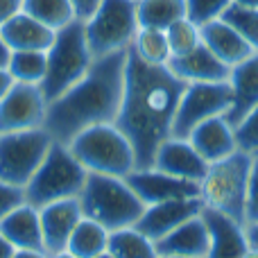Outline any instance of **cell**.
Masks as SVG:
<instances>
[{"label":"cell","mask_w":258,"mask_h":258,"mask_svg":"<svg viewBox=\"0 0 258 258\" xmlns=\"http://www.w3.org/2000/svg\"><path fill=\"white\" fill-rule=\"evenodd\" d=\"M188 141L195 145V150L200 152L206 163L222 161L238 150L236 127L224 116H215V118H209V120L200 122V125L190 132Z\"/></svg>","instance_id":"cell-17"},{"label":"cell","mask_w":258,"mask_h":258,"mask_svg":"<svg viewBox=\"0 0 258 258\" xmlns=\"http://www.w3.org/2000/svg\"><path fill=\"white\" fill-rule=\"evenodd\" d=\"M231 3L233 0H186V16L202 27L211 21L222 18L224 9Z\"/></svg>","instance_id":"cell-32"},{"label":"cell","mask_w":258,"mask_h":258,"mask_svg":"<svg viewBox=\"0 0 258 258\" xmlns=\"http://www.w3.org/2000/svg\"><path fill=\"white\" fill-rule=\"evenodd\" d=\"M23 12L54 32L75 21V9H73L71 0H25Z\"/></svg>","instance_id":"cell-29"},{"label":"cell","mask_w":258,"mask_h":258,"mask_svg":"<svg viewBox=\"0 0 258 258\" xmlns=\"http://www.w3.org/2000/svg\"><path fill=\"white\" fill-rule=\"evenodd\" d=\"M52 143L45 127L0 134V181L25 188Z\"/></svg>","instance_id":"cell-9"},{"label":"cell","mask_w":258,"mask_h":258,"mask_svg":"<svg viewBox=\"0 0 258 258\" xmlns=\"http://www.w3.org/2000/svg\"><path fill=\"white\" fill-rule=\"evenodd\" d=\"M14 251H16L14 249V245L3 236V233H0V258H12Z\"/></svg>","instance_id":"cell-41"},{"label":"cell","mask_w":258,"mask_h":258,"mask_svg":"<svg viewBox=\"0 0 258 258\" xmlns=\"http://www.w3.org/2000/svg\"><path fill=\"white\" fill-rule=\"evenodd\" d=\"M86 168L73 156L71 147L63 143H52L39 170L25 183V202L36 209L59 200H71L82 192L86 183Z\"/></svg>","instance_id":"cell-7"},{"label":"cell","mask_w":258,"mask_h":258,"mask_svg":"<svg viewBox=\"0 0 258 258\" xmlns=\"http://www.w3.org/2000/svg\"><path fill=\"white\" fill-rule=\"evenodd\" d=\"M107 251L113 258H159L154 240H150L136 227L116 229L109 233Z\"/></svg>","instance_id":"cell-26"},{"label":"cell","mask_w":258,"mask_h":258,"mask_svg":"<svg viewBox=\"0 0 258 258\" xmlns=\"http://www.w3.org/2000/svg\"><path fill=\"white\" fill-rule=\"evenodd\" d=\"M48 68V57L43 50H12L7 71L14 82L23 84H41Z\"/></svg>","instance_id":"cell-28"},{"label":"cell","mask_w":258,"mask_h":258,"mask_svg":"<svg viewBox=\"0 0 258 258\" xmlns=\"http://www.w3.org/2000/svg\"><path fill=\"white\" fill-rule=\"evenodd\" d=\"M202 211H204V204H202L200 197L159 202V204L145 206L143 215L138 218V222L134 227L145 233L150 240L156 242L163 236H168L170 231H174L177 227H181L183 222H188L190 218L200 215Z\"/></svg>","instance_id":"cell-13"},{"label":"cell","mask_w":258,"mask_h":258,"mask_svg":"<svg viewBox=\"0 0 258 258\" xmlns=\"http://www.w3.org/2000/svg\"><path fill=\"white\" fill-rule=\"evenodd\" d=\"M183 89L186 82L168 66L145 63L129 50L116 127L132 143L136 168H152L159 145L172 132L174 111Z\"/></svg>","instance_id":"cell-1"},{"label":"cell","mask_w":258,"mask_h":258,"mask_svg":"<svg viewBox=\"0 0 258 258\" xmlns=\"http://www.w3.org/2000/svg\"><path fill=\"white\" fill-rule=\"evenodd\" d=\"M236 141H238V150L249 152V154L258 152V104L236 127Z\"/></svg>","instance_id":"cell-33"},{"label":"cell","mask_w":258,"mask_h":258,"mask_svg":"<svg viewBox=\"0 0 258 258\" xmlns=\"http://www.w3.org/2000/svg\"><path fill=\"white\" fill-rule=\"evenodd\" d=\"M229 84L233 91V102L229 111L224 113L233 127L240 125V120L258 104V52L249 54L245 61L236 63L229 73Z\"/></svg>","instance_id":"cell-19"},{"label":"cell","mask_w":258,"mask_h":258,"mask_svg":"<svg viewBox=\"0 0 258 258\" xmlns=\"http://www.w3.org/2000/svg\"><path fill=\"white\" fill-rule=\"evenodd\" d=\"M102 0H71L73 9H75V18L82 23H86L95 14V9L100 7Z\"/></svg>","instance_id":"cell-36"},{"label":"cell","mask_w":258,"mask_h":258,"mask_svg":"<svg viewBox=\"0 0 258 258\" xmlns=\"http://www.w3.org/2000/svg\"><path fill=\"white\" fill-rule=\"evenodd\" d=\"M45 57H48V68H45V77L39 86L50 104L59 95L66 93L71 86H75L89 73L95 59L91 54L89 41H86L84 23L75 18L66 27L57 30L52 45L45 50Z\"/></svg>","instance_id":"cell-4"},{"label":"cell","mask_w":258,"mask_h":258,"mask_svg":"<svg viewBox=\"0 0 258 258\" xmlns=\"http://www.w3.org/2000/svg\"><path fill=\"white\" fill-rule=\"evenodd\" d=\"M9 57H12V50H9V45L5 43V39L0 36V68H7Z\"/></svg>","instance_id":"cell-42"},{"label":"cell","mask_w":258,"mask_h":258,"mask_svg":"<svg viewBox=\"0 0 258 258\" xmlns=\"http://www.w3.org/2000/svg\"><path fill=\"white\" fill-rule=\"evenodd\" d=\"M84 32L93 57L129 50L138 32L136 0H102L84 23Z\"/></svg>","instance_id":"cell-8"},{"label":"cell","mask_w":258,"mask_h":258,"mask_svg":"<svg viewBox=\"0 0 258 258\" xmlns=\"http://www.w3.org/2000/svg\"><path fill=\"white\" fill-rule=\"evenodd\" d=\"M245 231H247L249 247H256V249H258V220H256V222H247L245 224Z\"/></svg>","instance_id":"cell-40"},{"label":"cell","mask_w":258,"mask_h":258,"mask_svg":"<svg viewBox=\"0 0 258 258\" xmlns=\"http://www.w3.org/2000/svg\"><path fill=\"white\" fill-rule=\"evenodd\" d=\"M231 102L233 91L229 82H190L179 98L170 136L188 138L200 122L224 116Z\"/></svg>","instance_id":"cell-10"},{"label":"cell","mask_w":258,"mask_h":258,"mask_svg":"<svg viewBox=\"0 0 258 258\" xmlns=\"http://www.w3.org/2000/svg\"><path fill=\"white\" fill-rule=\"evenodd\" d=\"M48 113V100L39 84L14 82V86L0 100V134L23 132L43 127Z\"/></svg>","instance_id":"cell-11"},{"label":"cell","mask_w":258,"mask_h":258,"mask_svg":"<svg viewBox=\"0 0 258 258\" xmlns=\"http://www.w3.org/2000/svg\"><path fill=\"white\" fill-rule=\"evenodd\" d=\"M152 168L161 170L165 174H172V177L202 181L209 163L202 159V154L195 150V145L188 138L168 136L156 150Z\"/></svg>","instance_id":"cell-16"},{"label":"cell","mask_w":258,"mask_h":258,"mask_svg":"<svg viewBox=\"0 0 258 258\" xmlns=\"http://www.w3.org/2000/svg\"><path fill=\"white\" fill-rule=\"evenodd\" d=\"M68 147L73 156L86 168V172L127 177L136 168L134 147L129 138L116 127V122L84 129L68 143Z\"/></svg>","instance_id":"cell-6"},{"label":"cell","mask_w":258,"mask_h":258,"mask_svg":"<svg viewBox=\"0 0 258 258\" xmlns=\"http://www.w3.org/2000/svg\"><path fill=\"white\" fill-rule=\"evenodd\" d=\"M77 200H80L84 218L95 220L109 231L134 227L145 211V204L129 188L125 177L89 172Z\"/></svg>","instance_id":"cell-3"},{"label":"cell","mask_w":258,"mask_h":258,"mask_svg":"<svg viewBox=\"0 0 258 258\" xmlns=\"http://www.w3.org/2000/svg\"><path fill=\"white\" fill-rule=\"evenodd\" d=\"M165 39H168V45H170V54L179 57V54L190 52L192 48H197L202 43V32H200V25L186 16L174 21L165 30Z\"/></svg>","instance_id":"cell-31"},{"label":"cell","mask_w":258,"mask_h":258,"mask_svg":"<svg viewBox=\"0 0 258 258\" xmlns=\"http://www.w3.org/2000/svg\"><path fill=\"white\" fill-rule=\"evenodd\" d=\"M242 258H258V249H256V247H249V249L245 251V256H242Z\"/></svg>","instance_id":"cell-45"},{"label":"cell","mask_w":258,"mask_h":258,"mask_svg":"<svg viewBox=\"0 0 258 258\" xmlns=\"http://www.w3.org/2000/svg\"><path fill=\"white\" fill-rule=\"evenodd\" d=\"M54 34H57L54 30H50L48 25H43L25 12L16 14L0 27V36L9 45V50H43L45 52L52 45Z\"/></svg>","instance_id":"cell-22"},{"label":"cell","mask_w":258,"mask_h":258,"mask_svg":"<svg viewBox=\"0 0 258 258\" xmlns=\"http://www.w3.org/2000/svg\"><path fill=\"white\" fill-rule=\"evenodd\" d=\"M159 256H190V258H204L209 251V231L202 220V213L183 222L168 236L154 242Z\"/></svg>","instance_id":"cell-21"},{"label":"cell","mask_w":258,"mask_h":258,"mask_svg":"<svg viewBox=\"0 0 258 258\" xmlns=\"http://www.w3.org/2000/svg\"><path fill=\"white\" fill-rule=\"evenodd\" d=\"M127 57L129 50L95 57L89 73L48 104L43 127L54 143L68 145L84 129L116 122L125 91Z\"/></svg>","instance_id":"cell-2"},{"label":"cell","mask_w":258,"mask_h":258,"mask_svg":"<svg viewBox=\"0 0 258 258\" xmlns=\"http://www.w3.org/2000/svg\"><path fill=\"white\" fill-rule=\"evenodd\" d=\"M168 68L186 84L190 82H229V73H231V68L224 61H220L204 43H200L186 54L170 57Z\"/></svg>","instance_id":"cell-18"},{"label":"cell","mask_w":258,"mask_h":258,"mask_svg":"<svg viewBox=\"0 0 258 258\" xmlns=\"http://www.w3.org/2000/svg\"><path fill=\"white\" fill-rule=\"evenodd\" d=\"M109 229H104L100 222L91 218H82L77 222L75 231L71 233L66 249L71 254H75L77 258H95L100 254H104L109 247Z\"/></svg>","instance_id":"cell-24"},{"label":"cell","mask_w":258,"mask_h":258,"mask_svg":"<svg viewBox=\"0 0 258 258\" xmlns=\"http://www.w3.org/2000/svg\"><path fill=\"white\" fill-rule=\"evenodd\" d=\"M200 32H202V43H204L220 61L227 63L229 68H233L236 63L245 61L249 54L256 52V50L229 25V23L222 21V18L202 25Z\"/></svg>","instance_id":"cell-20"},{"label":"cell","mask_w":258,"mask_h":258,"mask_svg":"<svg viewBox=\"0 0 258 258\" xmlns=\"http://www.w3.org/2000/svg\"><path fill=\"white\" fill-rule=\"evenodd\" d=\"M129 50L141 61L152 63V66H168L170 57H172L168 39H165V30H156V27H138Z\"/></svg>","instance_id":"cell-27"},{"label":"cell","mask_w":258,"mask_h":258,"mask_svg":"<svg viewBox=\"0 0 258 258\" xmlns=\"http://www.w3.org/2000/svg\"><path fill=\"white\" fill-rule=\"evenodd\" d=\"M12 258H50L43 249H16Z\"/></svg>","instance_id":"cell-39"},{"label":"cell","mask_w":258,"mask_h":258,"mask_svg":"<svg viewBox=\"0 0 258 258\" xmlns=\"http://www.w3.org/2000/svg\"><path fill=\"white\" fill-rule=\"evenodd\" d=\"M95 258H113V256L109 254V251H104V254H100V256H95Z\"/></svg>","instance_id":"cell-46"},{"label":"cell","mask_w":258,"mask_h":258,"mask_svg":"<svg viewBox=\"0 0 258 258\" xmlns=\"http://www.w3.org/2000/svg\"><path fill=\"white\" fill-rule=\"evenodd\" d=\"M0 233L14 245V249H43L39 209L27 202L12 211L0 222ZM45 251V249H43Z\"/></svg>","instance_id":"cell-23"},{"label":"cell","mask_w":258,"mask_h":258,"mask_svg":"<svg viewBox=\"0 0 258 258\" xmlns=\"http://www.w3.org/2000/svg\"><path fill=\"white\" fill-rule=\"evenodd\" d=\"M138 27L168 30L174 21L186 18V0H136Z\"/></svg>","instance_id":"cell-25"},{"label":"cell","mask_w":258,"mask_h":258,"mask_svg":"<svg viewBox=\"0 0 258 258\" xmlns=\"http://www.w3.org/2000/svg\"><path fill=\"white\" fill-rule=\"evenodd\" d=\"M14 86V77L9 75L7 68H0V100L7 95V91Z\"/></svg>","instance_id":"cell-38"},{"label":"cell","mask_w":258,"mask_h":258,"mask_svg":"<svg viewBox=\"0 0 258 258\" xmlns=\"http://www.w3.org/2000/svg\"><path fill=\"white\" fill-rule=\"evenodd\" d=\"M222 21L229 23L247 43L258 52V9L231 3L222 14Z\"/></svg>","instance_id":"cell-30"},{"label":"cell","mask_w":258,"mask_h":258,"mask_svg":"<svg viewBox=\"0 0 258 258\" xmlns=\"http://www.w3.org/2000/svg\"><path fill=\"white\" fill-rule=\"evenodd\" d=\"M23 3H25V0H0V27H3L9 18H14L16 14L23 12Z\"/></svg>","instance_id":"cell-37"},{"label":"cell","mask_w":258,"mask_h":258,"mask_svg":"<svg viewBox=\"0 0 258 258\" xmlns=\"http://www.w3.org/2000/svg\"><path fill=\"white\" fill-rule=\"evenodd\" d=\"M50 258H77V256L71 254L68 249H63V251H57V254H50Z\"/></svg>","instance_id":"cell-43"},{"label":"cell","mask_w":258,"mask_h":258,"mask_svg":"<svg viewBox=\"0 0 258 258\" xmlns=\"http://www.w3.org/2000/svg\"><path fill=\"white\" fill-rule=\"evenodd\" d=\"M159 258H190V256H159Z\"/></svg>","instance_id":"cell-47"},{"label":"cell","mask_w":258,"mask_h":258,"mask_svg":"<svg viewBox=\"0 0 258 258\" xmlns=\"http://www.w3.org/2000/svg\"><path fill=\"white\" fill-rule=\"evenodd\" d=\"M258 220V152L251 154L249 168V186H247V204H245V224Z\"/></svg>","instance_id":"cell-34"},{"label":"cell","mask_w":258,"mask_h":258,"mask_svg":"<svg viewBox=\"0 0 258 258\" xmlns=\"http://www.w3.org/2000/svg\"><path fill=\"white\" fill-rule=\"evenodd\" d=\"M125 181L145 206L168 200L200 197V181L172 177V174H165L156 168H134L125 177Z\"/></svg>","instance_id":"cell-12"},{"label":"cell","mask_w":258,"mask_h":258,"mask_svg":"<svg viewBox=\"0 0 258 258\" xmlns=\"http://www.w3.org/2000/svg\"><path fill=\"white\" fill-rule=\"evenodd\" d=\"M202 220L209 231V251L204 258H242L249 249L245 224L220 211L204 209Z\"/></svg>","instance_id":"cell-14"},{"label":"cell","mask_w":258,"mask_h":258,"mask_svg":"<svg viewBox=\"0 0 258 258\" xmlns=\"http://www.w3.org/2000/svg\"><path fill=\"white\" fill-rule=\"evenodd\" d=\"M84 218L77 197L59 200L52 204H45L39 209L41 233H43V249L50 254L63 251L71 240V233L75 231L77 222Z\"/></svg>","instance_id":"cell-15"},{"label":"cell","mask_w":258,"mask_h":258,"mask_svg":"<svg viewBox=\"0 0 258 258\" xmlns=\"http://www.w3.org/2000/svg\"><path fill=\"white\" fill-rule=\"evenodd\" d=\"M238 5H245V7H256L258 9V0H233Z\"/></svg>","instance_id":"cell-44"},{"label":"cell","mask_w":258,"mask_h":258,"mask_svg":"<svg viewBox=\"0 0 258 258\" xmlns=\"http://www.w3.org/2000/svg\"><path fill=\"white\" fill-rule=\"evenodd\" d=\"M25 202V190L21 186H12V183L0 181V222L12 213L16 206Z\"/></svg>","instance_id":"cell-35"},{"label":"cell","mask_w":258,"mask_h":258,"mask_svg":"<svg viewBox=\"0 0 258 258\" xmlns=\"http://www.w3.org/2000/svg\"><path fill=\"white\" fill-rule=\"evenodd\" d=\"M249 168L251 154L242 150H236L222 161L209 163L206 174L200 181V200L204 209L220 211L245 224Z\"/></svg>","instance_id":"cell-5"}]
</instances>
